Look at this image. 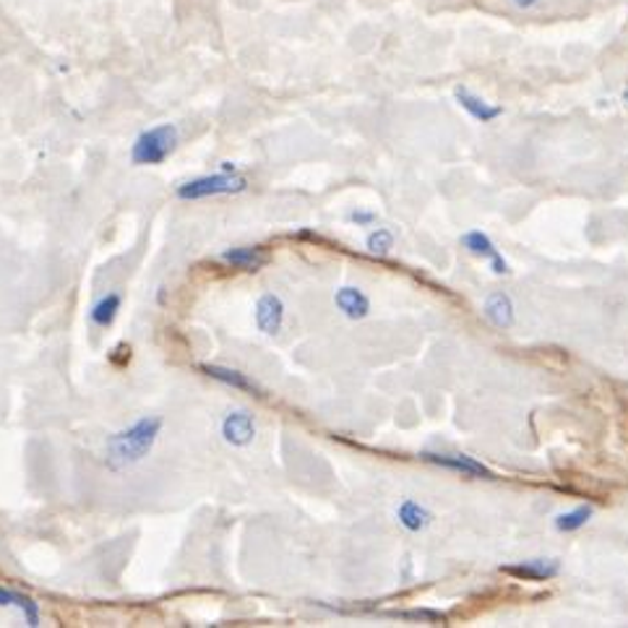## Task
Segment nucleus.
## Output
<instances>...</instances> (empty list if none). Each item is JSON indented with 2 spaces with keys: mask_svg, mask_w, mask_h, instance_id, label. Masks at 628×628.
<instances>
[{
  "mask_svg": "<svg viewBox=\"0 0 628 628\" xmlns=\"http://www.w3.org/2000/svg\"><path fill=\"white\" fill-rule=\"evenodd\" d=\"M0 607H19V611L24 613L26 624H29L32 628L39 626V605L29 597V594L13 592V590H5V586H0Z\"/></svg>",
  "mask_w": 628,
  "mask_h": 628,
  "instance_id": "obj_14",
  "label": "nucleus"
},
{
  "mask_svg": "<svg viewBox=\"0 0 628 628\" xmlns=\"http://www.w3.org/2000/svg\"><path fill=\"white\" fill-rule=\"evenodd\" d=\"M366 246L374 256H387L391 248H394V233H391V229H387V227H378L376 233L368 235Z\"/></svg>",
  "mask_w": 628,
  "mask_h": 628,
  "instance_id": "obj_18",
  "label": "nucleus"
},
{
  "mask_svg": "<svg viewBox=\"0 0 628 628\" xmlns=\"http://www.w3.org/2000/svg\"><path fill=\"white\" fill-rule=\"evenodd\" d=\"M282 321H285V303H282L280 295L266 293L259 297L256 303V323L263 334L274 336L282 329Z\"/></svg>",
  "mask_w": 628,
  "mask_h": 628,
  "instance_id": "obj_7",
  "label": "nucleus"
},
{
  "mask_svg": "<svg viewBox=\"0 0 628 628\" xmlns=\"http://www.w3.org/2000/svg\"><path fill=\"white\" fill-rule=\"evenodd\" d=\"M501 573L514 577L519 582H548V579L560 573V564L556 558H535V560H522V564L514 566H501Z\"/></svg>",
  "mask_w": 628,
  "mask_h": 628,
  "instance_id": "obj_5",
  "label": "nucleus"
},
{
  "mask_svg": "<svg viewBox=\"0 0 628 628\" xmlns=\"http://www.w3.org/2000/svg\"><path fill=\"white\" fill-rule=\"evenodd\" d=\"M423 459L425 462L436 464V467L459 472V475L475 477V481H496V472L488 470L483 462H477V459H472L467 454H430V451H425Z\"/></svg>",
  "mask_w": 628,
  "mask_h": 628,
  "instance_id": "obj_4",
  "label": "nucleus"
},
{
  "mask_svg": "<svg viewBox=\"0 0 628 628\" xmlns=\"http://www.w3.org/2000/svg\"><path fill=\"white\" fill-rule=\"evenodd\" d=\"M485 319L496 329L514 327V303L506 293H493L485 303Z\"/></svg>",
  "mask_w": 628,
  "mask_h": 628,
  "instance_id": "obj_12",
  "label": "nucleus"
},
{
  "mask_svg": "<svg viewBox=\"0 0 628 628\" xmlns=\"http://www.w3.org/2000/svg\"><path fill=\"white\" fill-rule=\"evenodd\" d=\"M517 5H522V9H530V5H535L537 0H514Z\"/></svg>",
  "mask_w": 628,
  "mask_h": 628,
  "instance_id": "obj_23",
  "label": "nucleus"
},
{
  "mask_svg": "<svg viewBox=\"0 0 628 628\" xmlns=\"http://www.w3.org/2000/svg\"><path fill=\"white\" fill-rule=\"evenodd\" d=\"M334 303L349 321H360L370 313V300L357 287H340L334 295Z\"/></svg>",
  "mask_w": 628,
  "mask_h": 628,
  "instance_id": "obj_11",
  "label": "nucleus"
},
{
  "mask_svg": "<svg viewBox=\"0 0 628 628\" xmlns=\"http://www.w3.org/2000/svg\"><path fill=\"white\" fill-rule=\"evenodd\" d=\"M394 618L428 620V624H443V620H446L443 613H436V611H404V613H394Z\"/></svg>",
  "mask_w": 628,
  "mask_h": 628,
  "instance_id": "obj_19",
  "label": "nucleus"
},
{
  "mask_svg": "<svg viewBox=\"0 0 628 628\" xmlns=\"http://www.w3.org/2000/svg\"><path fill=\"white\" fill-rule=\"evenodd\" d=\"M462 246L467 248L472 256H483V259H490V269L493 274H509V263L501 253H498V248L493 246V240L488 235L483 233V229H472V233L462 235Z\"/></svg>",
  "mask_w": 628,
  "mask_h": 628,
  "instance_id": "obj_6",
  "label": "nucleus"
},
{
  "mask_svg": "<svg viewBox=\"0 0 628 628\" xmlns=\"http://www.w3.org/2000/svg\"><path fill=\"white\" fill-rule=\"evenodd\" d=\"M248 188V180L238 173H217V175H204V178L188 180L175 191L180 201H199L209 199V195H229V193H242Z\"/></svg>",
  "mask_w": 628,
  "mask_h": 628,
  "instance_id": "obj_3",
  "label": "nucleus"
},
{
  "mask_svg": "<svg viewBox=\"0 0 628 628\" xmlns=\"http://www.w3.org/2000/svg\"><path fill=\"white\" fill-rule=\"evenodd\" d=\"M199 370L209 378H214V381L225 383V387H233L238 391H251V394L261 396V387L253 381V378H248L246 374H240V370L235 368H225V366H206V363H201Z\"/></svg>",
  "mask_w": 628,
  "mask_h": 628,
  "instance_id": "obj_9",
  "label": "nucleus"
},
{
  "mask_svg": "<svg viewBox=\"0 0 628 628\" xmlns=\"http://www.w3.org/2000/svg\"><path fill=\"white\" fill-rule=\"evenodd\" d=\"M165 428V420L157 415H146L131 425V428L118 430V434L107 438L105 443V464L112 472H123L133 464H139L141 459L149 457V451L154 449L157 438Z\"/></svg>",
  "mask_w": 628,
  "mask_h": 628,
  "instance_id": "obj_1",
  "label": "nucleus"
},
{
  "mask_svg": "<svg viewBox=\"0 0 628 628\" xmlns=\"http://www.w3.org/2000/svg\"><path fill=\"white\" fill-rule=\"evenodd\" d=\"M457 99H459V105H462L464 110H467V112L472 115V118L481 120V123H490V120H496L498 115L503 112L501 107L488 105V103H485V99L475 97V94H472L470 90H457Z\"/></svg>",
  "mask_w": 628,
  "mask_h": 628,
  "instance_id": "obj_16",
  "label": "nucleus"
},
{
  "mask_svg": "<svg viewBox=\"0 0 628 628\" xmlns=\"http://www.w3.org/2000/svg\"><path fill=\"white\" fill-rule=\"evenodd\" d=\"M178 149V128L162 123L141 133L131 149L133 165H162Z\"/></svg>",
  "mask_w": 628,
  "mask_h": 628,
  "instance_id": "obj_2",
  "label": "nucleus"
},
{
  "mask_svg": "<svg viewBox=\"0 0 628 628\" xmlns=\"http://www.w3.org/2000/svg\"><path fill=\"white\" fill-rule=\"evenodd\" d=\"M347 220L353 222V225L366 227V225H374V222H376V212H360V209H357V212L347 214Z\"/></svg>",
  "mask_w": 628,
  "mask_h": 628,
  "instance_id": "obj_20",
  "label": "nucleus"
},
{
  "mask_svg": "<svg viewBox=\"0 0 628 628\" xmlns=\"http://www.w3.org/2000/svg\"><path fill=\"white\" fill-rule=\"evenodd\" d=\"M110 360L115 363V366H126V363L131 360V347H128V344H118V347L112 349Z\"/></svg>",
  "mask_w": 628,
  "mask_h": 628,
  "instance_id": "obj_21",
  "label": "nucleus"
},
{
  "mask_svg": "<svg viewBox=\"0 0 628 628\" xmlns=\"http://www.w3.org/2000/svg\"><path fill=\"white\" fill-rule=\"evenodd\" d=\"M222 436H225V441L233 446L253 443L256 423H253L251 412L235 410V412H229V415H225V420H222Z\"/></svg>",
  "mask_w": 628,
  "mask_h": 628,
  "instance_id": "obj_8",
  "label": "nucleus"
},
{
  "mask_svg": "<svg viewBox=\"0 0 628 628\" xmlns=\"http://www.w3.org/2000/svg\"><path fill=\"white\" fill-rule=\"evenodd\" d=\"M396 519H400V524L404 526V530L420 532L430 522H434V514H430L425 506L412 501V498H404V501L400 503V509H396Z\"/></svg>",
  "mask_w": 628,
  "mask_h": 628,
  "instance_id": "obj_13",
  "label": "nucleus"
},
{
  "mask_svg": "<svg viewBox=\"0 0 628 628\" xmlns=\"http://www.w3.org/2000/svg\"><path fill=\"white\" fill-rule=\"evenodd\" d=\"M222 173H238V167L233 162H222Z\"/></svg>",
  "mask_w": 628,
  "mask_h": 628,
  "instance_id": "obj_22",
  "label": "nucleus"
},
{
  "mask_svg": "<svg viewBox=\"0 0 628 628\" xmlns=\"http://www.w3.org/2000/svg\"><path fill=\"white\" fill-rule=\"evenodd\" d=\"M624 99H626V103H628V90H626V92H624Z\"/></svg>",
  "mask_w": 628,
  "mask_h": 628,
  "instance_id": "obj_24",
  "label": "nucleus"
},
{
  "mask_svg": "<svg viewBox=\"0 0 628 628\" xmlns=\"http://www.w3.org/2000/svg\"><path fill=\"white\" fill-rule=\"evenodd\" d=\"M120 306H123V297H120V293H107L103 300L94 303V308L90 310V319L94 327H99V329L112 327L120 313Z\"/></svg>",
  "mask_w": 628,
  "mask_h": 628,
  "instance_id": "obj_15",
  "label": "nucleus"
},
{
  "mask_svg": "<svg viewBox=\"0 0 628 628\" xmlns=\"http://www.w3.org/2000/svg\"><path fill=\"white\" fill-rule=\"evenodd\" d=\"M222 261L229 266L240 269V272H259L263 263L269 261V253L261 246H242V248H229L222 253Z\"/></svg>",
  "mask_w": 628,
  "mask_h": 628,
  "instance_id": "obj_10",
  "label": "nucleus"
},
{
  "mask_svg": "<svg viewBox=\"0 0 628 628\" xmlns=\"http://www.w3.org/2000/svg\"><path fill=\"white\" fill-rule=\"evenodd\" d=\"M592 514H594L592 506H579V509L569 511V514L556 517V530H558V532H577V530H582V526L592 519Z\"/></svg>",
  "mask_w": 628,
  "mask_h": 628,
  "instance_id": "obj_17",
  "label": "nucleus"
}]
</instances>
